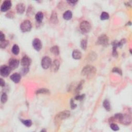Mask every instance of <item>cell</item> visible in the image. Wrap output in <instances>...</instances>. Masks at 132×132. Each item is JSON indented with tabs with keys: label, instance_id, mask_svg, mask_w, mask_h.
<instances>
[{
	"label": "cell",
	"instance_id": "6da1fadb",
	"mask_svg": "<svg viewBox=\"0 0 132 132\" xmlns=\"http://www.w3.org/2000/svg\"><path fill=\"white\" fill-rule=\"evenodd\" d=\"M97 69L92 66L87 65L82 70V75L91 79L96 75Z\"/></svg>",
	"mask_w": 132,
	"mask_h": 132
},
{
	"label": "cell",
	"instance_id": "7a4b0ae2",
	"mask_svg": "<svg viewBox=\"0 0 132 132\" xmlns=\"http://www.w3.org/2000/svg\"><path fill=\"white\" fill-rule=\"evenodd\" d=\"M71 115V113L69 110H65L61 111V112L57 114L55 117V122L58 123L63 120H65L68 118Z\"/></svg>",
	"mask_w": 132,
	"mask_h": 132
},
{
	"label": "cell",
	"instance_id": "3957f363",
	"mask_svg": "<svg viewBox=\"0 0 132 132\" xmlns=\"http://www.w3.org/2000/svg\"><path fill=\"white\" fill-rule=\"evenodd\" d=\"M32 23L29 20H25L20 24V29L23 33L29 32L32 29Z\"/></svg>",
	"mask_w": 132,
	"mask_h": 132
},
{
	"label": "cell",
	"instance_id": "277c9868",
	"mask_svg": "<svg viewBox=\"0 0 132 132\" xmlns=\"http://www.w3.org/2000/svg\"><path fill=\"white\" fill-rule=\"evenodd\" d=\"M80 29L83 33H89L91 29V26L90 23L87 21H84L80 24Z\"/></svg>",
	"mask_w": 132,
	"mask_h": 132
},
{
	"label": "cell",
	"instance_id": "5b68a950",
	"mask_svg": "<svg viewBox=\"0 0 132 132\" xmlns=\"http://www.w3.org/2000/svg\"><path fill=\"white\" fill-rule=\"evenodd\" d=\"M41 66L44 69H48L52 65V61L48 56L43 57L41 60Z\"/></svg>",
	"mask_w": 132,
	"mask_h": 132
},
{
	"label": "cell",
	"instance_id": "8992f818",
	"mask_svg": "<svg viewBox=\"0 0 132 132\" xmlns=\"http://www.w3.org/2000/svg\"><path fill=\"white\" fill-rule=\"evenodd\" d=\"M108 37L106 35H101L99 37L98 39V43L100 45L103 46H107L108 45Z\"/></svg>",
	"mask_w": 132,
	"mask_h": 132
},
{
	"label": "cell",
	"instance_id": "52a82bcc",
	"mask_svg": "<svg viewBox=\"0 0 132 132\" xmlns=\"http://www.w3.org/2000/svg\"><path fill=\"white\" fill-rule=\"evenodd\" d=\"M11 69L9 66H2L0 69V73L3 77H7L11 73Z\"/></svg>",
	"mask_w": 132,
	"mask_h": 132
},
{
	"label": "cell",
	"instance_id": "ba28073f",
	"mask_svg": "<svg viewBox=\"0 0 132 132\" xmlns=\"http://www.w3.org/2000/svg\"><path fill=\"white\" fill-rule=\"evenodd\" d=\"M32 45L33 48H34V49L36 51H40L42 47V45L41 40L38 38H35L33 40Z\"/></svg>",
	"mask_w": 132,
	"mask_h": 132
},
{
	"label": "cell",
	"instance_id": "9c48e42d",
	"mask_svg": "<svg viewBox=\"0 0 132 132\" xmlns=\"http://www.w3.org/2000/svg\"><path fill=\"white\" fill-rule=\"evenodd\" d=\"M131 117L130 116H129L128 115L126 114H124L122 115V118H121V119L120 120L119 122L125 125H129L131 123Z\"/></svg>",
	"mask_w": 132,
	"mask_h": 132
},
{
	"label": "cell",
	"instance_id": "30bf717a",
	"mask_svg": "<svg viewBox=\"0 0 132 132\" xmlns=\"http://www.w3.org/2000/svg\"><path fill=\"white\" fill-rule=\"evenodd\" d=\"M11 1H5L3 3L1 7V11L3 12L8 11L11 8Z\"/></svg>",
	"mask_w": 132,
	"mask_h": 132
},
{
	"label": "cell",
	"instance_id": "8fae6325",
	"mask_svg": "<svg viewBox=\"0 0 132 132\" xmlns=\"http://www.w3.org/2000/svg\"><path fill=\"white\" fill-rule=\"evenodd\" d=\"M32 60L30 59L29 57L27 56L23 57V58L21 61V64L22 66L24 67H28L31 64Z\"/></svg>",
	"mask_w": 132,
	"mask_h": 132
},
{
	"label": "cell",
	"instance_id": "7c38bea8",
	"mask_svg": "<svg viewBox=\"0 0 132 132\" xmlns=\"http://www.w3.org/2000/svg\"><path fill=\"white\" fill-rule=\"evenodd\" d=\"M19 65V61L18 59H13L10 60L9 63V67L11 68V70L17 68Z\"/></svg>",
	"mask_w": 132,
	"mask_h": 132
},
{
	"label": "cell",
	"instance_id": "4fadbf2b",
	"mask_svg": "<svg viewBox=\"0 0 132 132\" xmlns=\"http://www.w3.org/2000/svg\"><path fill=\"white\" fill-rule=\"evenodd\" d=\"M21 75L19 73H15L12 74L10 77L11 80L15 83H18L21 80Z\"/></svg>",
	"mask_w": 132,
	"mask_h": 132
},
{
	"label": "cell",
	"instance_id": "5bb4252c",
	"mask_svg": "<svg viewBox=\"0 0 132 132\" xmlns=\"http://www.w3.org/2000/svg\"><path fill=\"white\" fill-rule=\"evenodd\" d=\"M51 66V70L53 72H56L57 71H58L60 66V63L59 60L57 59L54 60L53 63H52V65Z\"/></svg>",
	"mask_w": 132,
	"mask_h": 132
},
{
	"label": "cell",
	"instance_id": "9a60e30c",
	"mask_svg": "<svg viewBox=\"0 0 132 132\" xmlns=\"http://www.w3.org/2000/svg\"><path fill=\"white\" fill-rule=\"evenodd\" d=\"M17 11L19 14H22L24 12L25 9V6L23 3H19L16 6Z\"/></svg>",
	"mask_w": 132,
	"mask_h": 132
},
{
	"label": "cell",
	"instance_id": "2e32d148",
	"mask_svg": "<svg viewBox=\"0 0 132 132\" xmlns=\"http://www.w3.org/2000/svg\"><path fill=\"white\" fill-rule=\"evenodd\" d=\"M72 57L74 59H80L82 58V53L79 50H74L72 52Z\"/></svg>",
	"mask_w": 132,
	"mask_h": 132
},
{
	"label": "cell",
	"instance_id": "e0dca14e",
	"mask_svg": "<svg viewBox=\"0 0 132 132\" xmlns=\"http://www.w3.org/2000/svg\"><path fill=\"white\" fill-rule=\"evenodd\" d=\"M50 21L53 24H57L58 22V19L56 12L55 11H53L50 17Z\"/></svg>",
	"mask_w": 132,
	"mask_h": 132
},
{
	"label": "cell",
	"instance_id": "ac0fdd59",
	"mask_svg": "<svg viewBox=\"0 0 132 132\" xmlns=\"http://www.w3.org/2000/svg\"><path fill=\"white\" fill-rule=\"evenodd\" d=\"M118 42L117 41H114L112 43L113 45V56L115 57H118V53L117 52V48H118V45H117Z\"/></svg>",
	"mask_w": 132,
	"mask_h": 132
},
{
	"label": "cell",
	"instance_id": "d6986e66",
	"mask_svg": "<svg viewBox=\"0 0 132 132\" xmlns=\"http://www.w3.org/2000/svg\"><path fill=\"white\" fill-rule=\"evenodd\" d=\"M72 17V13L70 11H67L63 14V18L66 20H70Z\"/></svg>",
	"mask_w": 132,
	"mask_h": 132
},
{
	"label": "cell",
	"instance_id": "ffe728a7",
	"mask_svg": "<svg viewBox=\"0 0 132 132\" xmlns=\"http://www.w3.org/2000/svg\"><path fill=\"white\" fill-rule=\"evenodd\" d=\"M35 19L36 21L38 23H41L43 19V14L41 11L37 12L35 16Z\"/></svg>",
	"mask_w": 132,
	"mask_h": 132
},
{
	"label": "cell",
	"instance_id": "44dd1931",
	"mask_svg": "<svg viewBox=\"0 0 132 132\" xmlns=\"http://www.w3.org/2000/svg\"><path fill=\"white\" fill-rule=\"evenodd\" d=\"M103 106L107 111H109L111 110V106L109 101L108 100H105L103 102Z\"/></svg>",
	"mask_w": 132,
	"mask_h": 132
},
{
	"label": "cell",
	"instance_id": "7402d4cb",
	"mask_svg": "<svg viewBox=\"0 0 132 132\" xmlns=\"http://www.w3.org/2000/svg\"><path fill=\"white\" fill-rule=\"evenodd\" d=\"M51 52L54 55L56 56L58 55L59 54V47L57 46H52L51 48Z\"/></svg>",
	"mask_w": 132,
	"mask_h": 132
},
{
	"label": "cell",
	"instance_id": "603a6c76",
	"mask_svg": "<svg viewBox=\"0 0 132 132\" xmlns=\"http://www.w3.org/2000/svg\"><path fill=\"white\" fill-rule=\"evenodd\" d=\"M11 52L15 55H18V54L19 53V52H20V49L19 46L17 45H13V46L12 48Z\"/></svg>",
	"mask_w": 132,
	"mask_h": 132
},
{
	"label": "cell",
	"instance_id": "cb8c5ba5",
	"mask_svg": "<svg viewBox=\"0 0 132 132\" xmlns=\"http://www.w3.org/2000/svg\"><path fill=\"white\" fill-rule=\"evenodd\" d=\"M20 121H21V122L25 126L27 127H30L32 125V121L31 120L28 119V120H23L20 119Z\"/></svg>",
	"mask_w": 132,
	"mask_h": 132
},
{
	"label": "cell",
	"instance_id": "d4e9b609",
	"mask_svg": "<svg viewBox=\"0 0 132 132\" xmlns=\"http://www.w3.org/2000/svg\"><path fill=\"white\" fill-rule=\"evenodd\" d=\"M50 91L46 88H41L36 91V94H49Z\"/></svg>",
	"mask_w": 132,
	"mask_h": 132
},
{
	"label": "cell",
	"instance_id": "484cf974",
	"mask_svg": "<svg viewBox=\"0 0 132 132\" xmlns=\"http://www.w3.org/2000/svg\"><path fill=\"white\" fill-rule=\"evenodd\" d=\"M109 18V14L106 12H102V13H101V17L100 18L101 20H108Z\"/></svg>",
	"mask_w": 132,
	"mask_h": 132
},
{
	"label": "cell",
	"instance_id": "4316f807",
	"mask_svg": "<svg viewBox=\"0 0 132 132\" xmlns=\"http://www.w3.org/2000/svg\"><path fill=\"white\" fill-rule=\"evenodd\" d=\"M80 46L83 50H85L87 47V40L86 39H83L80 42Z\"/></svg>",
	"mask_w": 132,
	"mask_h": 132
},
{
	"label": "cell",
	"instance_id": "83f0119b",
	"mask_svg": "<svg viewBox=\"0 0 132 132\" xmlns=\"http://www.w3.org/2000/svg\"><path fill=\"white\" fill-rule=\"evenodd\" d=\"M84 84V80H83L82 81H80V82L79 83V84L78 85V86H77L76 89L75 90V91L76 92H79L82 89Z\"/></svg>",
	"mask_w": 132,
	"mask_h": 132
},
{
	"label": "cell",
	"instance_id": "f1b7e54d",
	"mask_svg": "<svg viewBox=\"0 0 132 132\" xmlns=\"http://www.w3.org/2000/svg\"><path fill=\"white\" fill-rule=\"evenodd\" d=\"M1 101V102L3 104H5L7 102V95L6 93H3L2 94Z\"/></svg>",
	"mask_w": 132,
	"mask_h": 132
},
{
	"label": "cell",
	"instance_id": "f546056e",
	"mask_svg": "<svg viewBox=\"0 0 132 132\" xmlns=\"http://www.w3.org/2000/svg\"><path fill=\"white\" fill-rule=\"evenodd\" d=\"M110 127L111 130H113L114 131H117L119 130V127L117 124L115 123H111L110 125Z\"/></svg>",
	"mask_w": 132,
	"mask_h": 132
},
{
	"label": "cell",
	"instance_id": "4dcf8cb0",
	"mask_svg": "<svg viewBox=\"0 0 132 132\" xmlns=\"http://www.w3.org/2000/svg\"><path fill=\"white\" fill-rule=\"evenodd\" d=\"M8 42L6 40H4L2 42H1V44H0V46L2 49H4L6 47L8 46Z\"/></svg>",
	"mask_w": 132,
	"mask_h": 132
},
{
	"label": "cell",
	"instance_id": "1f68e13d",
	"mask_svg": "<svg viewBox=\"0 0 132 132\" xmlns=\"http://www.w3.org/2000/svg\"><path fill=\"white\" fill-rule=\"evenodd\" d=\"M113 72H115V73H117L119 74H120V75H122V71L121 69H120L119 68H118L115 67L114 68L113 70H112Z\"/></svg>",
	"mask_w": 132,
	"mask_h": 132
},
{
	"label": "cell",
	"instance_id": "d6a6232c",
	"mask_svg": "<svg viewBox=\"0 0 132 132\" xmlns=\"http://www.w3.org/2000/svg\"><path fill=\"white\" fill-rule=\"evenodd\" d=\"M126 42V39H122L121 40H120L119 42H118V43H117L118 47H119V48H122V46H123V45Z\"/></svg>",
	"mask_w": 132,
	"mask_h": 132
},
{
	"label": "cell",
	"instance_id": "836d02e7",
	"mask_svg": "<svg viewBox=\"0 0 132 132\" xmlns=\"http://www.w3.org/2000/svg\"><path fill=\"white\" fill-rule=\"evenodd\" d=\"M85 98V94H82V95H77L75 97V99L76 100L82 101Z\"/></svg>",
	"mask_w": 132,
	"mask_h": 132
},
{
	"label": "cell",
	"instance_id": "e575fe53",
	"mask_svg": "<svg viewBox=\"0 0 132 132\" xmlns=\"http://www.w3.org/2000/svg\"><path fill=\"white\" fill-rule=\"evenodd\" d=\"M4 40H5V35L2 32H1V33H0V41H1V42H2L4 41Z\"/></svg>",
	"mask_w": 132,
	"mask_h": 132
},
{
	"label": "cell",
	"instance_id": "d590c367",
	"mask_svg": "<svg viewBox=\"0 0 132 132\" xmlns=\"http://www.w3.org/2000/svg\"><path fill=\"white\" fill-rule=\"evenodd\" d=\"M29 71V67H24V68L22 69V72L23 75H25L26 73H28V72Z\"/></svg>",
	"mask_w": 132,
	"mask_h": 132
},
{
	"label": "cell",
	"instance_id": "8d00e7d4",
	"mask_svg": "<svg viewBox=\"0 0 132 132\" xmlns=\"http://www.w3.org/2000/svg\"><path fill=\"white\" fill-rule=\"evenodd\" d=\"M70 105H71V108H72V109H75V108L77 107V105L75 104V103H74V102H73V100H71Z\"/></svg>",
	"mask_w": 132,
	"mask_h": 132
},
{
	"label": "cell",
	"instance_id": "74e56055",
	"mask_svg": "<svg viewBox=\"0 0 132 132\" xmlns=\"http://www.w3.org/2000/svg\"><path fill=\"white\" fill-rule=\"evenodd\" d=\"M0 85L2 87H4L5 85V83L4 80H3L2 79H0Z\"/></svg>",
	"mask_w": 132,
	"mask_h": 132
},
{
	"label": "cell",
	"instance_id": "f35d334b",
	"mask_svg": "<svg viewBox=\"0 0 132 132\" xmlns=\"http://www.w3.org/2000/svg\"><path fill=\"white\" fill-rule=\"evenodd\" d=\"M7 15H8L7 17H8V18H11V17L12 18H13V17H14V14H13V12H11V11L8 12L7 13V14L6 15V16H7Z\"/></svg>",
	"mask_w": 132,
	"mask_h": 132
},
{
	"label": "cell",
	"instance_id": "ab89813d",
	"mask_svg": "<svg viewBox=\"0 0 132 132\" xmlns=\"http://www.w3.org/2000/svg\"><path fill=\"white\" fill-rule=\"evenodd\" d=\"M68 3H69V4H71V5H75L76 3L77 2V1H67Z\"/></svg>",
	"mask_w": 132,
	"mask_h": 132
}]
</instances>
